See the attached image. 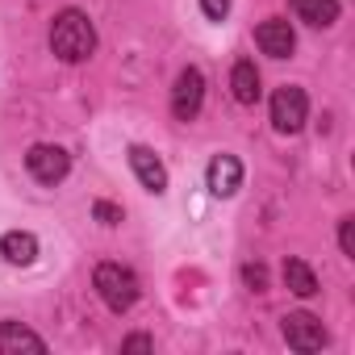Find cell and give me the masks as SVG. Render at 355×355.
Listing matches in <instances>:
<instances>
[{"label":"cell","instance_id":"obj_1","mask_svg":"<svg viewBox=\"0 0 355 355\" xmlns=\"http://www.w3.org/2000/svg\"><path fill=\"white\" fill-rule=\"evenodd\" d=\"M51 51H55L63 63H84V59L96 51V30H92V21H88L80 9H63V13L51 21Z\"/></svg>","mask_w":355,"mask_h":355},{"label":"cell","instance_id":"obj_2","mask_svg":"<svg viewBox=\"0 0 355 355\" xmlns=\"http://www.w3.org/2000/svg\"><path fill=\"white\" fill-rule=\"evenodd\" d=\"M96 293L113 313H125L138 301V276L121 263H101L96 268Z\"/></svg>","mask_w":355,"mask_h":355},{"label":"cell","instance_id":"obj_3","mask_svg":"<svg viewBox=\"0 0 355 355\" xmlns=\"http://www.w3.org/2000/svg\"><path fill=\"white\" fill-rule=\"evenodd\" d=\"M26 167H30V175H34L38 184H59L63 175L71 171V155H67L63 146L38 142V146H30V155H26Z\"/></svg>","mask_w":355,"mask_h":355},{"label":"cell","instance_id":"obj_4","mask_svg":"<svg viewBox=\"0 0 355 355\" xmlns=\"http://www.w3.org/2000/svg\"><path fill=\"white\" fill-rule=\"evenodd\" d=\"M305 113H309V101H305L301 88H293V84L276 88V96H272V125L280 134H297L305 125Z\"/></svg>","mask_w":355,"mask_h":355},{"label":"cell","instance_id":"obj_5","mask_svg":"<svg viewBox=\"0 0 355 355\" xmlns=\"http://www.w3.org/2000/svg\"><path fill=\"white\" fill-rule=\"evenodd\" d=\"M201 101H205V76L197 67H184L175 88H171V113L180 121H193L201 113Z\"/></svg>","mask_w":355,"mask_h":355},{"label":"cell","instance_id":"obj_6","mask_svg":"<svg viewBox=\"0 0 355 355\" xmlns=\"http://www.w3.org/2000/svg\"><path fill=\"white\" fill-rule=\"evenodd\" d=\"M280 330H284V343L293 351H322L326 347V326L313 313H284Z\"/></svg>","mask_w":355,"mask_h":355},{"label":"cell","instance_id":"obj_7","mask_svg":"<svg viewBox=\"0 0 355 355\" xmlns=\"http://www.w3.org/2000/svg\"><path fill=\"white\" fill-rule=\"evenodd\" d=\"M255 42H259V51L272 55V59H288V55L297 51V34H293V26H288L284 17H268V21H259Z\"/></svg>","mask_w":355,"mask_h":355},{"label":"cell","instance_id":"obj_8","mask_svg":"<svg viewBox=\"0 0 355 355\" xmlns=\"http://www.w3.org/2000/svg\"><path fill=\"white\" fill-rule=\"evenodd\" d=\"M130 167H134V175L142 180V189L146 193H163L167 189V167L159 163V155L155 150H146V146H130Z\"/></svg>","mask_w":355,"mask_h":355},{"label":"cell","instance_id":"obj_9","mask_svg":"<svg viewBox=\"0 0 355 355\" xmlns=\"http://www.w3.org/2000/svg\"><path fill=\"white\" fill-rule=\"evenodd\" d=\"M205 175H209V193L214 197H234L239 184H243V163L234 155H218Z\"/></svg>","mask_w":355,"mask_h":355},{"label":"cell","instance_id":"obj_10","mask_svg":"<svg viewBox=\"0 0 355 355\" xmlns=\"http://www.w3.org/2000/svg\"><path fill=\"white\" fill-rule=\"evenodd\" d=\"M21 351L42 355L46 343H42L34 330H26L21 322H0V355H21Z\"/></svg>","mask_w":355,"mask_h":355},{"label":"cell","instance_id":"obj_11","mask_svg":"<svg viewBox=\"0 0 355 355\" xmlns=\"http://www.w3.org/2000/svg\"><path fill=\"white\" fill-rule=\"evenodd\" d=\"M293 13H297V21H305L313 30H326L338 21V0H293Z\"/></svg>","mask_w":355,"mask_h":355},{"label":"cell","instance_id":"obj_12","mask_svg":"<svg viewBox=\"0 0 355 355\" xmlns=\"http://www.w3.org/2000/svg\"><path fill=\"white\" fill-rule=\"evenodd\" d=\"M0 255H5L9 263H17V268H26V263L38 259V239L30 230H9L5 239H0Z\"/></svg>","mask_w":355,"mask_h":355},{"label":"cell","instance_id":"obj_13","mask_svg":"<svg viewBox=\"0 0 355 355\" xmlns=\"http://www.w3.org/2000/svg\"><path fill=\"white\" fill-rule=\"evenodd\" d=\"M230 88H234V101H239V105H255V101H259V71H255L251 59H239V63H234Z\"/></svg>","mask_w":355,"mask_h":355},{"label":"cell","instance_id":"obj_14","mask_svg":"<svg viewBox=\"0 0 355 355\" xmlns=\"http://www.w3.org/2000/svg\"><path fill=\"white\" fill-rule=\"evenodd\" d=\"M284 284H288V293H297V297H313V293H318V276H313V268H309L305 259H288V263H284Z\"/></svg>","mask_w":355,"mask_h":355},{"label":"cell","instance_id":"obj_15","mask_svg":"<svg viewBox=\"0 0 355 355\" xmlns=\"http://www.w3.org/2000/svg\"><path fill=\"white\" fill-rule=\"evenodd\" d=\"M338 247H343V255L355 259V218H343L338 222Z\"/></svg>","mask_w":355,"mask_h":355},{"label":"cell","instance_id":"obj_16","mask_svg":"<svg viewBox=\"0 0 355 355\" xmlns=\"http://www.w3.org/2000/svg\"><path fill=\"white\" fill-rule=\"evenodd\" d=\"M92 218H96L101 226H117V222H121V209L109 205V201H96V205H92Z\"/></svg>","mask_w":355,"mask_h":355},{"label":"cell","instance_id":"obj_17","mask_svg":"<svg viewBox=\"0 0 355 355\" xmlns=\"http://www.w3.org/2000/svg\"><path fill=\"white\" fill-rule=\"evenodd\" d=\"M201 9H205L209 21H222V17L230 13V0H201Z\"/></svg>","mask_w":355,"mask_h":355},{"label":"cell","instance_id":"obj_18","mask_svg":"<svg viewBox=\"0 0 355 355\" xmlns=\"http://www.w3.org/2000/svg\"><path fill=\"white\" fill-rule=\"evenodd\" d=\"M243 276H247V284H255V293L268 284V272H263L259 263H247V268H243Z\"/></svg>","mask_w":355,"mask_h":355},{"label":"cell","instance_id":"obj_19","mask_svg":"<svg viewBox=\"0 0 355 355\" xmlns=\"http://www.w3.org/2000/svg\"><path fill=\"white\" fill-rule=\"evenodd\" d=\"M150 347H155V343H150L146 334H130V338L121 343V351H150Z\"/></svg>","mask_w":355,"mask_h":355}]
</instances>
